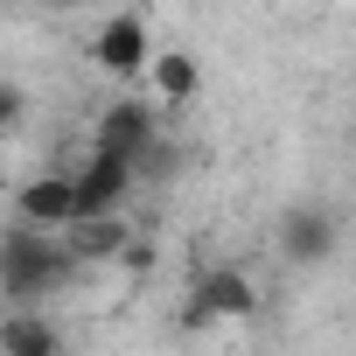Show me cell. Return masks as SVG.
Returning a JSON list of instances; mask_svg holds the SVG:
<instances>
[{
    "mask_svg": "<svg viewBox=\"0 0 356 356\" xmlns=\"http://www.w3.org/2000/svg\"><path fill=\"white\" fill-rule=\"evenodd\" d=\"M273 252H280L293 273H321V266L342 252V217H335V203H321V196L286 203L280 224H273Z\"/></svg>",
    "mask_w": 356,
    "mask_h": 356,
    "instance_id": "cell-3",
    "label": "cell"
},
{
    "mask_svg": "<svg viewBox=\"0 0 356 356\" xmlns=\"http://www.w3.org/2000/svg\"><path fill=\"white\" fill-rule=\"evenodd\" d=\"M161 133H168V112H161L154 91H119V98H105V105L91 112V147H98V154H119V161H133V168H140V154H147Z\"/></svg>",
    "mask_w": 356,
    "mask_h": 356,
    "instance_id": "cell-2",
    "label": "cell"
},
{
    "mask_svg": "<svg viewBox=\"0 0 356 356\" xmlns=\"http://www.w3.org/2000/svg\"><path fill=\"white\" fill-rule=\"evenodd\" d=\"M22 119H29V91H22L15 77H0V140H15Z\"/></svg>",
    "mask_w": 356,
    "mask_h": 356,
    "instance_id": "cell-11",
    "label": "cell"
},
{
    "mask_svg": "<svg viewBox=\"0 0 356 356\" xmlns=\"http://www.w3.org/2000/svg\"><path fill=\"white\" fill-rule=\"evenodd\" d=\"M154 266H161V245H154V238H147V231H133V245H126V252H119V273H133V280H147V273H154Z\"/></svg>",
    "mask_w": 356,
    "mask_h": 356,
    "instance_id": "cell-12",
    "label": "cell"
},
{
    "mask_svg": "<svg viewBox=\"0 0 356 356\" xmlns=\"http://www.w3.org/2000/svg\"><path fill=\"white\" fill-rule=\"evenodd\" d=\"M84 266L70 259L63 231H35V224H8L0 231V300L8 307H49Z\"/></svg>",
    "mask_w": 356,
    "mask_h": 356,
    "instance_id": "cell-1",
    "label": "cell"
},
{
    "mask_svg": "<svg viewBox=\"0 0 356 356\" xmlns=\"http://www.w3.org/2000/svg\"><path fill=\"white\" fill-rule=\"evenodd\" d=\"M63 245H70V259L91 273V266H119V252L133 245V224H126V210H105V217H77L70 231H63Z\"/></svg>",
    "mask_w": 356,
    "mask_h": 356,
    "instance_id": "cell-9",
    "label": "cell"
},
{
    "mask_svg": "<svg viewBox=\"0 0 356 356\" xmlns=\"http://www.w3.org/2000/svg\"><path fill=\"white\" fill-rule=\"evenodd\" d=\"M70 182H77V217H105V210H126V203H133L140 168H133V161H119V154L84 147V161L70 168Z\"/></svg>",
    "mask_w": 356,
    "mask_h": 356,
    "instance_id": "cell-6",
    "label": "cell"
},
{
    "mask_svg": "<svg viewBox=\"0 0 356 356\" xmlns=\"http://www.w3.org/2000/svg\"><path fill=\"white\" fill-rule=\"evenodd\" d=\"M63 321L49 307H0V356H63Z\"/></svg>",
    "mask_w": 356,
    "mask_h": 356,
    "instance_id": "cell-8",
    "label": "cell"
},
{
    "mask_svg": "<svg viewBox=\"0 0 356 356\" xmlns=\"http://www.w3.org/2000/svg\"><path fill=\"white\" fill-rule=\"evenodd\" d=\"M15 224H35V231H70L77 224V182L70 168H42L15 189Z\"/></svg>",
    "mask_w": 356,
    "mask_h": 356,
    "instance_id": "cell-7",
    "label": "cell"
},
{
    "mask_svg": "<svg viewBox=\"0 0 356 356\" xmlns=\"http://www.w3.org/2000/svg\"><path fill=\"white\" fill-rule=\"evenodd\" d=\"M266 307L259 280L245 266H203L189 280V300H182V328H224V321H252Z\"/></svg>",
    "mask_w": 356,
    "mask_h": 356,
    "instance_id": "cell-4",
    "label": "cell"
},
{
    "mask_svg": "<svg viewBox=\"0 0 356 356\" xmlns=\"http://www.w3.org/2000/svg\"><path fill=\"white\" fill-rule=\"evenodd\" d=\"M147 91L161 98V112H182V105L203 98V63H196L189 49H154V63H147Z\"/></svg>",
    "mask_w": 356,
    "mask_h": 356,
    "instance_id": "cell-10",
    "label": "cell"
},
{
    "mask_svg": "<svg viewBox=\"0 0 356 356\" xmlns=\"http://www.w3.org/2000/svg\"><path fill=\"white\" fill-rule=\"evenodd\" d=\"M91 63L112 77V84H147V63H154V29H147V15L140 8H119V15H105L98 29H91Z\"/></svg>",
    "mask_w": 356,
    "mask_h": 356,
    "instance_id": "cell-5",
    "label": "cell"
},
{
    "mask_svg": "<svg viewBox=\"0 0 356 356\" xmlns=\"http://www.w3.org/2000/svg\"><path fill=\"white\" fill-rule=\"evenodd\" d=\"M35 8H49V15H77V8H98V0H35Z\"/></svg>",
    "mask_w": 356,
    "mask_h": 356,
    "instance_id": "cell-13",
    "label": "cell"
}]
</instances>
